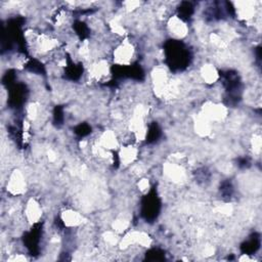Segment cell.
<instances>
[{
    "mask_svg": "<svg viewBox=\"0 0 262 262\" xmlns=\"http://www.w3.org/2000/svg\"><path fill=\"white\" fill-rule=\"evenodd\" d=\"M136 46L129 38H124L118 41L112 50L113 62L120 67L131 66L136 58Z\"/></svg>",
    "mask_w": 262,
    "mask_h": 262,
    "instance_id": "cell-1",
    "label": "cell"
},
{
    "mask_svg": "<svg viewBox=\"0 0 262 262\" xmlns=\"http://www.w3.org/2000/svg\"><path fill=\"white\" fill-rule=\"evenodd\" d=\"M5 188L7 194L12 198L23 196L26 193L28 189V182L26 175L20 169L14 168L9 172L7 175Z\"/></svg>",
    "mask_w": 262,
    "mask_h": 262,
    "instance_id": "cell-2",
    "label": "cell"
},
{
    "mask_svg": "<svg viewBox=\"0 0 262 262\" xmlns=\"http://www.w3.org/2000/svg\"><path fill=\"white\" fill-rule=\"evenodd\" d=\"M165 24V30L171 38L175 40H182L188 36L189 26L182 16L172 14L166 19Z\"/></svg>",
    "mask_w": 262,
    "mask_h": 262,
    "instance_id": "cell-3",
    "label": "cell"
},
{
    "mask_svg": "<svg viewBox=\"0 0 262 262\" xmlns=\"http://www.w3.org/2000/svg\"><path fill=\"white\" fill-rule=\"evenodd\" d=\"M176 160H169L163 164V174L167 180L174 184H182L187 180V171L183 164Z\"/></svg>",
    "mask_w": 262,
    "mask_h": 262,
    "instance_id": "cell-4",
    "label": "cell"
},
{
    "mask_svg": "<svg viewBox=\"0 0 262 262\" xmlns=\"http://www.w3.org/2000/svg\"><path fill=\"white\" fill-rule=\"evenodd\" d=\"M212 124L223 122L228 116V108L221 102L207 100L202 105L200 112Z\"/></svg>",
    "mask_w": 262,
    "mask_h": 262,
    "instance_id": "cell-5",
    "label": "cell"
},
{
    "mask_svg": "<svg viewBox=\"0 0 262 262\" xmlns=\"http://www.w3.org/2000/svg\"><path fill=\"white\" fill-rule=\"evenodd\" d=\"M235 15L241 21H256L259 16V2L256 1H237L232 3Z\"/></svg>",
    "mask_w": 262,
    "mask_h": 262,
    "instance_id": "cell-6",
    "label": "cell"
},
{
    "mask_svg": "<svg viewBox=\"0 0 262 262\" xmlns=\"http://www.w3.org/2000/svg\"><path fill=\"white\" fill-rule=\"evenodd\" d=\"M43 207L36 198H30L23 207V219L29 225L33 226L39 223L43 217Z\"/></svg>",
    "mask_w": 262,
    "mask_h": 262,
    "instance_id": "cell-7",
    "label": "cell"
},
{
    "mask_svg": "<svg viewBox=\"0 0 262 262\" xmlns=\"http://www.w3.org/2000/svg\"><path fill=\"white\" fill-rule=\"evenodd\" d=\"M118 158L123 167H130L139 158V148L136 143L122 144L118 149Z\"/></svg>",
    "mask_w": 262,
    "mask_h": 262,
    "instance_id": "cell-8",
    "label": "cell"
},
{
    "mask_svg": "<svg viewBox=\"0 0 262 262\" xmlns=\"http://www.w3.org/2000/svg\"><path fill=\"white\" fill-rule=\"evenodd\" d=\"M96 142L102 148L111 150V151L118 150L119 147L121 146L119 135L113 129H105V130L101 131L98 134V137L96 138Z\"/></svg>",
    "mask_w": 262,
    "mask_h": 262,
    "instance_id": "cell-9",
    "label": "cell"
},
{
    "mask_svg": "<svg viewBox=\"0 0 262 262\" xmlns=\"http://www.w3.org/2000/svg\"><path fill=\"white\" fill-rule=\"evenodd\" d=\"M60 220L62 222V224L64 225V227L68 228H76V227H80L82 226L85 221L86 218L84 217V215L72 208H66L60 212Z\"/></svg>",
    "mask_w": 262,
    "mask_h": 262,
    "instance_id": "cell-10",
    "label": "cell"
},
{
    "mask_svg": "<svg viewBox=\"0 0 262 262\" xmlns=\"http://www.w3.org/2000/svg\"><path fill=\"white\" fill-rule=\"evenodd\" d=\"M199 76H200V79L207 85L215 84L220 78L219 72L216 66H214L211 62H206L200 67Z\"/></svg>",
    "mask_w": 262,
    "mask_h": 262,
    "instance_id": "cell-11",
    "label": "cell"
},
{
    "mask_svg": "<svg viewBox=\"0 0 262 262\" xmlns=\"http://www.w3.org/2000/svg\"><path fill=\"white\" fill-rule=\"evenodd\" d=\"M193 129L199 136L207 137L213 131V124L209 120H207L201 113H199L193 121Z\"/></svg>",
    "mask_w": 262,
    "mask_h": 262,
    "instance_id": "cell-12",
    "label": "cell"
},
{
    "mask_svg": "<svg viewBox=\"0 0 262 262\" xmlns=\"http://www.w3.org/2000/svg\"><path fill=\"white\" fill-rule=\"evenodd\" d=\"M131 219L126 213H121L112 222V229L119 234H124L129 230Z\"/></svg>",
    "mask_w": 262,
    "mask_h": 262,
    "instance_id": "cell-13",
    "label": "cell"
},
{
    "mask_svg": "<svg viewBox=\"0 0 262 262\" xmlns=\"http://www.w3.org/2000/svg\"><path fill=\"white\" fill-rule=\"evenodd\" d=\"M150 187H151L150 180L147 177L145 176L139 177V179L136 182V188L141 194H146L149 191Z\"/></svg>",
    "mask_w": 262,
    "mask_h": 262,
    "instance_id": "cell-14",
    "label": "cell"
},
{
    "mask_svg": "<svg viewBox=\"0 0 262 262\" xmlns=\"http://www.w3.org/2000/svg\"><path fill=\"white\" fill-rule=\"evenodd\" d=\"M250 145H251V149H252V152L256 156L260 155V151H261V145H262V142H261V135L260 133H254L251 137V140H250Z\"/></svg>",
    "mask_w": 262,
    "mask_h": 262,
    "instance_id": "cell-15",
    "label": "cell"
}]
</instances>
